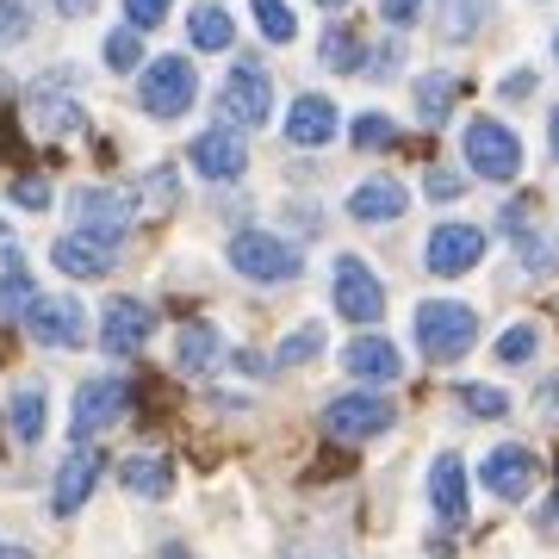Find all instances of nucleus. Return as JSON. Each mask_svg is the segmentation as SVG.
<instances>
[{"label": "nucleus", "instance_id": "f257e3e1", "mask_svg": "<svg viewBox=\"0 0 559 559\" xmlns=\"http://www.w3.org/2000/svg\"><path fill=\"white\" fill-rule=\"evenodd\" d=\"M138 187H119V180H100V187H81L69 212H75V230L94 242H119L131 224H138Z\"/></svg>", "mask_w": 559, "mask_h": 559}, {"label": "nucleus", "instance_id": "f03ea898", "mask_svg": "<svg viewBox=\"0 0 559 559\" xmlns=\"http://www.w3.org/2000/svg\"><path fill=\"white\" fill-rule=\"evenodd\" d=\"M417 342L429 360H460L473 342H479V318H473V305L460 299H429L417 305Z\"/></svg>", "mask_w": 559, "mask_h": 559}, {"label": "nucleus", "instance_id": "7ed1b4c3", "mask_svg": "<svg viewBox=\"0 0 559 559\" xmlns=\"http://www.w3.org/2000/svg\"><path fill=\"white\" fill-rule=\"evenodd\" d=\"M230 267L242 280H261V286H280V280H299V249L293 242L267 237V230H237L230 237Z\"/></svg>", "mask_w": 559, "mask_h": 559}, {"label": "nucleus", "instance_id": "20e7f679", "mask_svg": "<svg viewBox=\"0 0 559 559\" xmlns=\"http://www.w3.org/2000/svg\"><path fill=\"white\" fill-rule=\"evenodd\" d=\"M193 100H200V75L187 57H156L143 69V112L150 119H180Z\"/></svg>", "mask_w": 559, "mask_h": 559}, {"label": "nucleus", "instance_id": "39448f33", "mask_svg": "<svg viewBox=\"0 0 559 559\" xmlns=\"http://www.w3.org/2000/svg\"><path fill=\"white\" fill-rule=\"evenodd\" d=\"M218 112H224L230 131H237V124H249V131L267 124V112H274V81H267V69H261L255 57L230 69V81H224V94H218Z\"/></svg>", "mask_w": 559, "mask_h": 559}, {"label": "nucleus", "instance_id": "423d86ee", "mask_svg": "<svg viewBox=\"0 0 559 559\" xmlns=\"http://www.w3.org/2000/svg\"><path fill=\"white\" fill-rule=\"evenodd\" d=\"M330 299L348 323H380L385 318V286L373 280V267L360 255H336V274H330Z\"/></svg>", "mask_w": 559, "mask_h": 559}, {"label": "nucleus", "instance_id": "0eeeda50", "mask_svg": "<svg viewBox=\"0 0 559 559\" xmlns=\"http://www.w3.org/2000/svg\"><path fill=\"white\" fill-rule=\"evenodd\" d=\"M466 162L479 180H516L522 175V143L510 124L498 119H473L466 124Z\"/></svg>", "mask_w": 559, "mask_h": 559}, {"label": "nucleus", "instance_id": "6e6552de", "mask_svg": "<svg viewBox=\"0 0 559 559\" xmlns=\"http://www.w3.org/2000/svg\"><path fill=\"white\" fill-rule=\"evenodd\" d=\"M124 411H131V385H124V380H112V373H106V380H87V385L75 392V417H69V436L87 448V441L106 436V429H112Z\"/></svg>", "mask_w": 559, "mask_h": 559}, {"label": "nucleus", "instance_id": "1a4fd4ad", "mask_svg": "<svg viewBox=\"0 0 559 559\" xmlns=\"http://www.w3.org/2000/svg\"><path fill=\"white\" fill-rule=\"evenodd\" d=\"M392 423H399V411H392L380 392H348V399H336L323 411V429L336 441H373V436H385Z\"/></svg>", "mask_w": 559, "mask_h": 559}, {"label": "nucleus", "instance_id": "9d476101", "mask_svg": "<svg viewBox=\"0 0 559 559\" xmlns=\"http://www.w3.org/2000/svg\"><path fill=\"white\" fill-rule=\"evenodd\" d=\"M535 479H540V460L528 454V448H516V441L491 448L485 466H479V485L491 491V498H503V503H522L528 491H535Z\"/></svg>", "mask_w": 559, "mask_h": 559}, {"label": "nucleus", "instance_id": "9b49d317", "mask_svg": "<svg viewBox=\"0 0 559 559\" xmlns=\"http://www.w3.org/2000/svg\"><path fill=\"white\" fill-rule=\"evenodd\" d=\"M479 255H485V230L479 224H436V230H429V249H423L429 274H441V280L479 267Z\"/></svg>", "mask_w": 559, "mask_h": 559}, {"label": "nucleus", "instance_id": "f8f14e48", "mask_svg": "<svg viewBox=\"0 0 559 559\" xmlns=\"http://www.w3.org/2000/svg\"><path fill=\"white\" fill-rule=\"evenodd\" d=\"M150 336H156V311L138 299H112L100 311V348L106 355H138V348H150Z\"/></svg>", "mask_w": 559, "mask_h": 559}, {"label": "nucleus", "instance_id": "ddd939ff", "mask_svg": "<svg viewBox=\"0 0 559 559\" xmlns=\"http://www.w3.org/2000/svg\"><path fill=\"white\" fill-rule=\"evenodd\" d=\"M20 323L44 342V348H75V342L87 336L81 305H75V299H50V293H38V299H32V311H25Z\"/></svg>", "mask_w": 559, "mask_h": 559}, {"label": "nucleus", "instance_id": "4468645a", "mask_svg": "<svg viewBox=\"0 0 559 559\" xmlns=\"http://www.w3.org/2000/svg\"><path fill=\"white\" fill-rule=\"evenodd\" d=\"M94 485H100V454H94V448H69V454L57 460V479H50V510H57V516H75Z\"/></svg>", "mask_w": 559, "mask_h": 559}, {"label": "nucleus", "instance_id": "2eb2a0df", "mask_svg": "<svg viewBox=\"0 0 559 559\" xmlns=\"http://www.w3.org/2000/svg\"><path fill=\"white\" fill-rule=\"evenodd\" d=\"M187 156H193V168H200L205 180H237L242 168H249V143H242L230 124H218V131H200Z\"/></svg>", "mask_w": 559, "mask_h": 559}, {"label": "nucleus", "instance_id": "dca6fc26", "mask_svg": "<svg viewBox=\"0 0 559 559\" xmlns=\"http://www.w3.org/2000/svg\"><path fill=\"white\" fill-rule=\"evenodd\" d=\"M342 367H348L355 380H367V385L404 380V360H399V348H392L385 336H355L348 348H342Z\"/></svg>", "mask_w": 559, "mask_h": 559}, {"label": "nucleus", "instance_id": "f3484780", "mask_svg": "<svg viewBox=\"0 0 559 559\" xmlns=\"http://www.w3.org/2000/svg\"><path fill=\"white\" fill-rule=\"evenodd\" d=\"M404 205H411L404 180L373 175V180H360L355 193H348V218H360V224H392V218H404Z\"/></svg>", "mask_w": 559, "mask_h": 559}, {"label": "nucleus", "instance_id": "a211bd4d", "mask_svg": "<svg viewBox=\"0 0 559 559\" xmlns=\"http://www.w3.org/2000/svg\"><path fill=\"white\" fill-rule=\"evenodd\" d=\"M336 131H342V119L323 94H299L293 112H286V143H299V150H318V143H330Z\"/></svg>", "mask_w": 559, "mask_h": 559}, {"label": "nucleus", "instance_id": "6ab92c4d", "mask_svg": "<svg viewBox=\"0 0 559 559\" xmlns=\"http://www.w3.org/2000/svg\"><path fill=\"white\" fill-rule=\"evenodd\" d=\"M429 503H436V516L448 522V528L466 522V466H460V454L429 460Z\"/></svg>", "mask_w": 559, "mask_h": 559}, {"label": "nucleus", "instance_id": "aec40b11", "mask_svg": "<svg viewBox=\"0 0 559 559\" xmlns=\"http://www.w3.org/2000/svg\"><path fill=\"white\" fill-rule=\"evenodd\" d=\"M50 261H57L69 280H100L112 274V242H94V237H57V249H50Z\"/></svg>", "mask_w": 559, "mask_h": 559}, {"label": "nucleus", "instance_id": "412c9836", "mask_svg": "<svg viewBox=\"0 0 559 559\" xmlns=\"http://www.w3.org/2000/svg\"><path fill=\"white\" fill-rule=\"evenodd\" d=\"M218 355H224V342H218V330H212V323H187V330H180V342H175L180 373H212V367H218Z\"/></svg>", "mask_w": 559, "mask_h": 559}, {"label": "nucleus", "instance_id": "4be33fe9", "mask_svg": "<svg viewBox=\"0 0 559 559\" xmlns=\"http://www.w3.org/2000/svg\"><path fill=\"white\" fill-rule=\"evenodd\" d=\"M119 479L131 498H168V485H175V473H168V460L162 454H131L119 466Z\"/></svg>", "mask_w": 559, "mask_h": 559}, {"label": "nucleus", "instance_id": "5701e85b", "mask_svg": "<svg viewBox=\"0 0 559 559\" xmlns=\"http://www.w3.org/2000/svg\"><path fill=\"white\" fill-rule=\"evenodd\" d=\"M32 299H38V286H32V274H25L20 249H7V274H0V318H25Z\"/></svg>", "mask_w": 559, "mask_h": 559}, {"label": "nucleus", "instance_id": "b1692460", "mask_svg": "<svg viewBox=\"0 0 559 559\" xmlns=\"http://www.w3.org/2000/svg\"><path fill=\"white\" fill-rule=\"evenodd\" d=\"M510 237H516V249H522V267H528V274H559V242L547 237L540 224H528V218H522L516 230H510Z\"/></svg>", "mask_w": 559, "mask_h": 559}, {"label": "nucleus", "instance_id": "393cba45", "mask_svg": "<svg viewBox=\"0 0 559 559\" xmlns=\"http://www.w3.org/2000/svg\"><path fill=\"white\" fill-rule=\"evenodd\" d=\"M187 38L200 44V50H230L237 25H230L224 7H193V13H187Z\"/></svg>", "mask_w": 559, "mask_h": 559}, {"label": "nucleus", "instance_id": "a878e982", "mask_svg": "<svg viewBox=\"0 0 559 559\" xmlns=\"http://www.w3.org/2000/svg\"><path fill=\"white\" fill-rule=\"evenodd\" d=\"M7 423H13V436H20V441H38L44 436V392H38V385H20V392H13Z\"/></svg>", "mask_w": 559, "mask_h": 559}, {"label": "nucleus", "instance_id": "bb28decb", "mask_svg": "<svg viewBox=\"0 0 559 559\" xmlns=\"http://www.w3.org/2000/svg\"><path fill=\"white\" fill-rule=\"evenodd\" d=\"M454 94H460L454 75H423V81H417V112H423V124H441V119H448Z\"/></svg>", "mask_w": 559, "mask_h": 559}, {"label": "nucleus", "instance_id": "cd10ccee", "mask_svg": "<svg viewBox=\"0 0 559 559\" xmlns=\"http://www.w3.org/2000/svg\"><path fill=\"white\" fill-rule=\"evenodd\" d=\"M249 7H255V25H261V38L267 44H293L299 38V20H293L286 0H249Z\"/></svg>", "mask_w": 559, "mask_h": 559}, {"label": "nucleus", "instance_id": "c85d7f7f", "mask_svg": "<svg viewBox=\"0 0 559 559\" xmlns=\"http://www.w3.org/2000/svg\"><path fill=\"white\" fill-rule=\"evenodd\" d=\"M323 69H336V75L360 69V38H355V25H330V32H323Z\"/></svg>", "mask_w": 559, "mask_h": 559}, {"label": "nucleus", "instance_id": "c756f323", "mask_svg": "<svg viewBox=\"0 0 559 559\" xmlns=\"http://www.w3.org/2000/svg\"><path fill=\"white\" fill-rule=\"evenodd\" d=\"M38 124L44 131H50V138H69V131H87V119H81V106H69V100H50V94H44L38 87Z\"/></svg>", "mask_w": 559, "mask_h": 559}, {"label": "nucleus", "instance_id": "7c9ffc66", "mask_svg": "<svg viewBox=\"0 0 559 559\" xmlns=\"http://www.w3.org/2000/svg\"><path fill=\"white\" fill-rule=\"evenodd\" d=\"M535 348H540L535 323H516V330H503V336H498V360H503V367H528V360H535Z\"/></svg>", "mask_w": 559, "mask_h": 559}, {"label": "nucleus", "instance_id": "2f4dec72", "mask_svg": "<svg viewBox=\"0 0 559 559\" xmlns=\"http://www.w3.org/2000/svg\"><path fill=\"white\" fill-rule=\"evenodd\" d=\"M348 138H355V150H392L399 143V124L385 119V112H360Z\"/></svg>", "mask_w": 559, "mask_h": 559}, {"label": "nucleus", "instance_id": "473e14b6", "mask_svg": "<svg viewBox=\"0 0 559 559\" xmlns=\"http://www.w3.org/2000/svg\"><path fill=\"white\" fill-rule=\"evenodd\" d=\"M318 348H323V323H299L293 336L280 342V360H286V367H299V360H311Z\"/></svg>", "mask_w": 559, "mask_h": 559}, {"label": "nucleus", "instance_id": "72a5a7b5", "mask_svg": "<svg viewBox=\"0 0 559 559\" xmlns=\"http://www.w3.org/2000/svg\"><path fill=\"white\" fill-rule=\"evenodd\" d=\"M460 404H466L473 417H503V411H510V399H503L498 385H460Z\"/></svg>", "mask_w": 559, "mask_h": 559}, {"label": "nucleus", "instance_id": "f704fd0d", "mask_svg": "<svg viewBox=\"0 0 559 559\" xmlns=\"http://www.w3.org/2000/svg\"><path fill=\"white\" fill-rule=\"evenodd\" d=\"M32 32V0H0V44H20Z\"/></svg>", "mask_w": 559, "mask_h": 559}, {"label": "nucleus", "instance_id": "c9c22d12", "mask_svg": "<svg viewBox=\"0 0 559 559\" xmlns=\"http://www.w3.org/2000/svg\"><path fill=\"white\" fill-rule=\"evenodd\" d=\"M7 193H13V205H25V212H50V180L44 175H20Z\"/></svg>", "mask_w": 559, "mask_h": 559}, {"label": "nucleus", "instance_id": "e433bc0d", "mask_svg": "<svg viewBox=\"0 0 559 559\" xmlns=\"http://www.w3.org/2000/svg\"><path fill=\"white\" fill-rule=\"evenodd\" d=\"M106 62H112L119 75H124V69H138V62H143V38H138V32H112V38H106Z\"/></svg>", "mask_w": 559, "mask_h": 559}, {"label": "nucleus", "instance_id": "4c0bfd02", "mask_svg": "<svg viewBox=\"0 0 559 559\" xmlns=\"http://www.w3.org/2000/svg\"><path fill=\"white\" fill-rule=\"evenodd\" d=\"M124 20H131V32H156L168 20V0H124Z\"/></svg>", "mask_w": 559, "mask_h": 559}, {"label": "nucleus", "instance_id": "58836bf2", "mask_svg": "<svg viewBox=\"0 0 559 559\" xmlns=\"http://www.w3.org/2000/svg\"><path fill=\"white\" fill-rule=\"evenodd\" d=\"M423 187H429V200H460V193H466V180H460L454 168H429Z\"/></svg>", "mask_w": 559, "mask_h": 559}, {"label": "nucleus", "instance_id": "ea45409f", "mask_svg": "<svg viewBox=\"0 0 559 559\" xmlns=\"http://www.w3.org/2000/svg\"><path fill=\"white\" fill-rule=\"evenodd\" d=\"M380 13H385V20H392V25H411V20H417V13H423V0H385Z\"/></svg>", "mask_w": 559, "mask_h": 559}, {"label": "nucleus", "instance_id": "a19ab883", "mask_svg": "<svg viewBox=\"0 0 559 559\" xmlns=\"http://www.w3.org/2000/svg\"><path fill=\"white\" fill-rule=\"evenodd\" d=\"M540 535H554V540H559V491L547 498V510H540Z\"/></svg>", "mask_w": 559, "mask_h": 559}, {"label": "nucleus", "instance_id": "79ce46f5", "mask_svg": "<svg viewBox=\"0 0 559 559\" xmlns=\"http://www.w3.org/2000/svg\"><path fill=\"white\" fill-rule=\"evenodd\" d=\"M0 156H7V162L20 156V138H13V124H7V112H0Z\"/></svg>", "mask_w": 559, "mask_h": 559}, {"label": "nucleus", "instance_id": "37998d69", "mask_svg": "<svg viewBox=\"0 0 559 559\" xmlns=\"http://www.w3.org/2000/svg\"><path fill=\"white\" fill-rule=\"evenodd\" d=\"M392 69H399V44H385L380 57H373V75H392Z\"/></svg>", "mask_w": 559, "mask_h": 559}, {"label": "nucleus", "instance_id": "c03bdc74", "mask_svg": "<svg viewBox=\"0 0 559 559\" xmlns=\"http://www.w3.org/2000/svg\"><path fill=\"white\" fill-rule=\"evenodd\" d=\"M50 7H57V13H69V20H81V13H87L94 0H50Z\"/></svg>", "mask_w": 559, "mask_h": 559}, {"label": "nucleus", "instance_id": "a18cd8bd", "mask_svg": "<svg viewBox=\"0 0 559 559\" xmlns=\"http://www.w3.org/2000/svg\"><path fill=\"white\" fill-rule=\"evenodd\" d=\"M547 150H554V162H559V106L547 112Z\"/></svg>", "mask_w": 559, "mask_h": 559}, {"label": "nucleus", "instance_id": "49530a36", "mask_svg": "<svg viewBox=\"0 0 559 559\" xmlns=\"http://www.w3.org/2000/svg\"><path fill=\"white\" fill-rule=\"evenodd\" d=\"M0 559H32L25 547H13V540H0Z\"/></svg>", "mask_w": 559, "mask_h": 559}, {"label": "nucleus", "instance_id": "de8ad7c7", "mask_svg": "<svg viewBox=\"0 0 559 559\" xmlns=\"http://www.w3.org/2000/svg\"><path fill=\"white\" fill-rule=\"evenodd\" d=\"M7 249H13V237H7V230H0V255H7Z\"/></svg>", "mask_w": 559, "mask_h": 559}, {"label": "nucleus", "instance_id": "09e8293b", "mask_svg": "<svg viewBox=\"0 0 559 559\" xmlns=\"http://www.w3.org/2000/svg\"><path fill=\"white\" fill-rule=\"evenodd\" d=\"M318 7H348V0H318Z\"/></svg>", "mask_w": 559, "mask_h": 559}, {"label": "nucleus", "instance_id": "8fccbe9b", "mask_svg": "<svg viewBox=\"0 0 559 559\" xmlns=\"http://www.w3.org/2000/svg\"><path fill=\"white\" fill-rule=\"evenodd\" d=\"M554 57H559V38H554Z\"/></svg>", "mask_w": 559, "mask_h": 559}]
</instances>
